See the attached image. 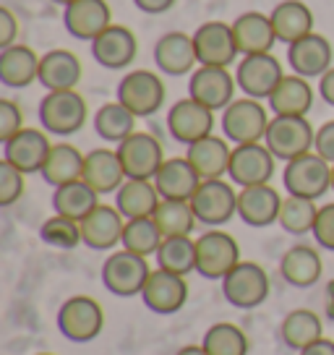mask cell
I'll return each instance as SVG.
<instances>
[{
  "instance_id": "5bb4252c",
  "label": "cell",
  "mask_w": 334,
  "mask_h": 355,
  "mask_svg": "<svg viewBox=\"0 0 334 355\" xmlns=\"http://www.w3.org/2000/svg\"><path fill=\"white\" fill-rule=\"evenodd\" d=\"M167 131L178 144H196L201 139L212 136L214 131V110L204 107L201 102L178 100L170 110H167Z\"/></svg>"
},
{
  "instance_id": "11a10c76",
  "label": "cell",
  "mask_w": 334,
  "mask_h": 355,
  "mask_svg": "<svg viewBox=\"0 0 334 355\" xmlns=\"http://www.w3.org/2000/svg\"><path fill=\"white\" fill-rule=\"evenodd\" d=\"M175 355H209L201 345H186V347H180Z\"/></svg>"
},
{
  "instance_id": "8fae6325",
  "label": "cell",
  "mask_w": 334,
  "mask_h": 355,
  "mask_svg": "<svg viewBox=\"0 0 334 355\" xmlns=\"http://www.w3.org/2000/svg\"><path fill=\"white\" fill-rule=\"evenodd\" d=\"M274 162H277V157L269 152V146L264 141H258V144H238L233 146L227 178L238 189L272 183L274 167H277Z\"/></svg>"
},
{
  "instance_id": "30bf717a",
  "label": "cell",
  "mask_w": 334,
  "mask_h": 355,
  "mask_svg": "<svg viewBox=\"0 0 334 355\" xmlns=\"http://www.w3.org/2000/svg\"><path fill=\"white\" fill-rule=\"evenodd\" d=\"M191 207H193V214L201 225L220 227V225H227L238 214V191L225 178L201 180L196 193L191 196Z\"/></svg>"
},
{
  "instance_id": "d4e9b609",
  "label": "cell",
  "mask_w": 334,
  "mask_h": 355,
  "mask_svg": "<svg viewBox=\"0 0 334 355\" xmlns=\"http://www.w3.org/2000/svg\"><path fill=\"white\" fill-rule=\"evenodd\" d=\"M233 34L240 55H264L272 53L277 42V34L272 26V19L261 11H245L233 21Z\"/></svg>"
},
{
  "instance_id": "ac0fdd59",
  "label": "cell",
  "mask_w": 334,
  "mask_h": 355,
  "mask_svg": "<svg viewBox=\"0 0 334 355\" xmlns=\"http://www.w3.org/2000/svg\"><path fill=\"white\" fill-rule=\"evenodd\" d=\"M155 66L159 68V73L173 78L193 73L199 68L193 34H186V32L162 34L155 44Z\"/></svg>"
},
{
  "instance_id": "8992f818",
  "label": "cell",
  "mask_w": 334,
  "mask_h": 355,
  "mask_svg": "<svg viewBox=\"0 0 334 355\" xmlns=\"http://www.w3.org/2000/svg\"><path fill=\"white\" fill-rule=\"evenodd\" d=\"M165 81L155 71L136 68L128 71L118 84V102L136 118H152L165 107Z\"/></svg>"
},
{
  "instance_id": "836d02e7",
  "label": "cell",
  "mask_w": 334,
  "mask_h": 355,
  "mask_svg": "<svg viewBox=\"0 0 334 355\" xmlns=\"http://www.w3.org/2000/svg\"><path fill=\"white\" fill-rule=\"evenodd\" d=\"M159 191L155 180H134L128 178L115 193V207L125 220H141V217H155L159 207Z\"/></svg>"
},
{
  "instance_id": "4dcf8cb0",
  "label": "cell",
  "mask_w": 334,
  "mask_h": 355,
  "mask_svg": "<svg viewBox=\"0 0 334 355\" xmlns=\"http://www.w3.org/2000/svg\"><path fill=\"white\" fill-rule=\"evenodd\" d=\"M272 115H288V118H306L313 107V87L308 78L290 73L277 84V89L269 97Z\"/></svg>"
},
{
  "instance_id": "c3c4849f",
  "label": "cell",
  "mask_w": 334,
  "mask_h": 355,
  "mask_svg": "<svg viewBox=\"0 0 334 355\" xmlns=\"http://www.w3.org/2000/svg\"><path fill=\"white\" fill-rule=\"evenodd\" d=\"M313 152L334 165V121H326L324 125L316 128V139H313Z\"/></svg>"
},
{
  "instance_id": "bcb514c9",
  "label": "cell",
  "mask_w": 334,
  "mask_h": 355,
  "mask_svg": "<svg viewBox=\"0 0 334 355\" xmlns=\"http://www.w3.org/2000/svg\"><path fill=\"white\" fill-rule=\"evenodd\" d=\"M24 112L13 100H0V141L6 144L19 131H24Z\"/></svg>"
},
{
  "instance_id": "7a4b0ae2",
  "label": "cell",
  "mask_w": 334,
  "mask_h": 355,
  "mask_svg": "<svg viewBox=\"0 0 334 355\" xmlns=\"http://www.w3.org/2000/svg\"><path fill=\"white\" fill-rule=\"evenodd\" d=\"M89 118L87 100L76 89L71 92H47L39 102V123L47 133L55 136H73L84 128Z\"/></svg>"
},
{
  "instance_id": "cb8c5ba5",
  "label": "cell",
  "mask_w": 334,
  "mask_h": 355,
  "mask_svg": "<svg viewBox=\"0 0 334 355\" xmlns=\"http://www.w3.org/2000/svg\"><path fill=\"white\" fill-rule=\"evenodd\" d=\"M282 196L272 183L248 186L238 191V217L251 227H269L279 220Z\"/></svg>"
},
{
  "instance_id": "8d00e7d4",
  "label": "cell",
  "mask_w": 334,
  "mask_h": 355,
  "mask_svg": "<svg viewBox=\"0 0 334 355\" xmlns=\"http://www.w3.org/2000/svg\"><path fill=\"white\" fill-rule=\"evenodd\" d=\"M279 337L288 345L290 350H298L313 345L316 340L324 337V324L319 319V313L311 309H292L279 324Z\"/></svg>"
},
{
  "instance_id": "52a82bcc",
  "label": "cell",
  "mask_w": 334,
  "mask_h": 355,
  "mask_svg": "<svg viewBox=\"0 0 334 355\" xmlns=\"http://www.w3.org/2000/svg\"><path fill=\"white\" fill-rule=\"evenodd\" d=\"M282 183L290 196L319 201L326 191H332V165L316 152H308L292 162H285Z\"/></svg>"
},
{
  "instance_id": "680465c9",
  "label": "cell",
  "mask_w": 334,
  "mask_h": 355,
  "mask_svg": "<svg viewBox=\"0 0 334 355\" xmlns=\"http://www.w3.org/2000/svg\"><path fill=\"white\" fill-rule=\"evenodd\" d=\"M37 355H53V353H37Z\"/></svg>"
},
{
  "instance_id": "d6a6232c",
  "label": "cell",
  "mask_w": 334,
  "mask_h": 355,
  "mask_svg": "<svg viewBox=\"0 0 334 355\" xmlns=\"http://www.w3.org/2000/svg\"><path fill=\"white\" fill-rule=\"evenodd\" d=\"M269 19H272V26L277 34V42L288 44V47L313 34V11L303 0H282L272 8Z\"/></svg>"
},
{
  "instance_id": "60d3db41",
  "label": "cell",
  "mask_w": 334,
  "mask_h": 355,
  "mask_svg": "<svg viewBox=\"0 0 334 355\" xmlns=\"http://www.w3.org/2000/svg\"><path fill=\"white\" fill-rule=\"evenodd\" d=\"M201 347L209 355H248V350H251L245 332L238 324L230 322L212 324L201 340Z\"/></svg>"
},
{
  "instance_id": "4fadbf2b",
  "label": "cell",
  "mask_w": 334,
  "mask_h": 355,
  "mask_svg": "<svg viewBox=\"0 0 334 355\" xmlns=\"http://www.w3.org/2000/svg\"><path fill=\"white\" fill-rule=\"evenodd\" d=\"M238 81L230 73V68L199 66L188 78V97L201 102L209 110H225L230 102H235Z\"/></svg>"
},
{
  "instance_id": "ffe728a7",
  "label": "cell",
  "mask_w": 334,
  "mask_h": 355,
  "mask_svg": "<svg viewBox=\"0 0 334 355\" xmlns=\"http://www.w3.org/2000/svg\"><path fill=\"white\" fill-rule=\"evenodd\" d=\"M63 26L71 37L94 42L107 26H112V11L105 0H73L63 8Z\"/></svg>"
},
{
  "instance_id": "7bdbcfd3",
  "label": "cell",
  "mask_w": 334,
  "mask_h": 355,
  "mask_svg": "<svg viewBox=\"0 0 334 355\" xmlns=\"http://www.w3.org/2000/svg\"><path fill=\"white\" fill-rule=\"evenodd\" d=\"M157 227L162 230L165 238H175V235H191L196 227V214L191 201H170L162 199L155 211Z\"/></svg>"
},
{
  "instance_id": "9a60e30c",
  "label": "cell",
  "mask_w": 334,
  "mask_h": 355,
  "mask_svg": "<svg viewBox=\"0 0 334 355\" xmlns=\"http://www.w3.org/2000/svg\"><path fill=\"white\" fill-rule=\"evenodd\" d=\"M193 44H196L199 66L230 68L235 63V58L240 55L233 34V24L225 21L201 24L199 29L193 32Z\"/></svg>"
},
{
  "instance_id": "f546056e",
  "label": "cell",
  "mask_w": 334,
  "mask_h": 355,
  "mask_svg": "<svg viewBox=\"0 0 334 355\" xmlns=\"http://www.w3.org/2000/svg\"><path fill=\"white\" fill-rule=\"evenodd\" d=\"M324 264L313 245H292L279 259V275L290 288H313L322 279Z\"/></svg>"
},
{
  "instance_id": "7c38bea8",
  "label": "cell",
  "mask_w": 334,
  "mask_h": 355,
  "mask_svg": "<svg viewBox=\"0 0 334 355\" xmlns=\"http://www.w3.org/2000/svg\"><path fill=\"white\" fill-rule=\"evenodd\" d=\"M118 157L123 162L125 178H134V180H155V175L165 162L162 144L157 141V136L146 131H136L125 141H121Z\"/></svg>"
},
{
  "instance_id": "f35d334b",
  "label": "cell",
  "mask_w": 334,
  "mask_h": 355,
  "mask_svg": "<svg viewBox=\"0 0 334 355\" xmlns=\"http://www.w3.org/2000/svg\"><path fill=\"white\" fill-rule=\"evenodd\" d=\"M157 269H165L180 277H188L191 272H196V241H191V235H175L165 238L159 251H157Z\"/></svg>"
},
{
  "instance_id": "7402d4cb",
  "label": "cell",
  "mask_w": 334,
  "mask_h": 355,
  "mask_svg": "<svg viewBox=\"0 0 334 355\" xmlns=\"http://www.w3.org/2000/svg\"><path fill=\"white\" fill-rule=\"evenodd\" d=\"M50 149H53V144L47 139V131L24 128L3 144V159L11 162L13 167H19L24 175H32V173L42 170Z\"/></svg>"
},
{
  "instance_id": "f1b7e54d",
  "label": "cell",
  "mask_w": 334,
  "mask_h": 355,
  "mask_svg": "<svg viewBox=\"0 0 334 355\" xmlns=\"http://www.w3.org/2000/svg\"><path fill=\"white\" fill-rule=\"evenodd\" d=\"M186 157L193 165V170L199 173L201 180H217V178H225L227 170H230V157H233V149H230V141L225 136H206L196 144H191L186 149Z\"/></svg>"
},
{
  "instance_id": "5b68a950",
  "label": "cell",
  "mask_w": 334,
  "mask_h": 355,
  "mask_svg": "<svg viewBox=\"0 0 334 355\" xmlns=\"http://www.w3.org/2000/svg\"><path fill=\"white\" fill-rule=\"evenodd\" d=\"M269 112L258 100L243 97L230 102L222 110V133L233 146L238 144H258L264 141L269 128Z\"/></svg>"
},
{
  "instance_id": "603a6c76",
  "label": "cell",
  "mask_w": 334,
  "mask_h": 355,
  "mask_svg": "<svg viewBox=\"0 0 334 355\" xmlns=\"http://www.w3.org/2000/svg\"><path fill=\"white\" fill-rule=\"evenodd\" d=\"M123 227L125 217L118 211V207L100 204L89 217L81 220V241L91 251H112L115 245H121Z\"/></svg>"
},
{
  "instance_id": "6f0895ef",
  "label": "cell",
  "mask_w": 334,
  "mask_h": 355,
  "mask_svg": "<svg viewBox=\"0 0 334 355\" xmlns=\"http://www.w3.org/2000/svg\"><path fill=\"white\" fill-rule=\"evenodd\" d=\"M332 191H334V165H332Z\"/></svg>"
},
{
  "instance_id": "9f6ffc18",
  "label": "cell",
  "mask_w": 334,
  "mask_h": 355,
  "mask_svg": "<svg viewBox=\"0 0 334 355\" xmlns=\"http://www.w3.org/2000/svg\"><path fill=\"white\" fill-rule=\"evenodd\" d=\"M50 3H55V6H60V8H66V6H71L73 0H50Z\"/></svg>"
},
{
  "instance_id": "ba28073f",
  "label": "cell",
  "mask_w": 334,
  "mask_h": 355,
  "mask_svg": "<svg viewBox=\"0 0 334 355\" xmlns=\"http://www.w3.org/2000/svg\"><path fill=\"white\" fill-rule=\"evenodd\" d=\"M313 139H316V131L308 123V118L272 115L267 136H264V144L269 146V152L277 159L292 162V159L313 152Z\"/></svg>"
},
{
  "instance_id": "f6af8a7d",
  "label": "cell",
  "mask_w": 334,
  "mask_h": 355,
  "mask_svg": "<svg viewBox=\"0 0 334 355\" xmlns=\"http://www.w3.org/2000/svg\"><path fill=\"white\" fill-rule=\"evenodd\" d=\"M26 191V175L11 162H0V207H13Z\"/></svg>"
},
{
  "instance_id": "d6986e66",
  "label": "cell",
  "mask_w": 334,
  "mask_h": 355,
  "mask_svg": "<svg viewBox=\"0 0 334 355\" xmlns=\"http://www.w3.org/2000/svg\"><path fill=\"white\" fill-rule=\"evenodd\" d=\"M288 63L292 73L303 78H322L334 66V47L324 34H308L288 47Z\"/></svg>"
},
{
  "instance_id": "484cf974",
  "label": "cell",
  "mask_w": 334,
  "mask_h": 355,
  "mask_svg": "<svg viewBox=\"0 0 334 355\" xmlns=\"http://www.w3.org/2000/svg\"><path fill=\"white\" fill-rule=\"evenodd\" d=\"M81 178L100 196L118 193V189L128 180L121 157H118V149H91V152H87V157H84V175Z\"/></svg>"
},
{
  "instance_id": "e575fe53",
  "label": "cell",
  "mask_w": 334,
  "mask_h": 355,
  "mask_svg": "<svg viewBox=\"0 0 334 355\" xmlns=\"http://www.w3.org/2000/svg\"><path fill=\"white\" fill-rule=\"evenodd\" d=\"M84 157L76 146L68 144V141H60V144H53L50 155H47L45 165H42V180L47 186H66V183H73V180H81L84 175Z\"/></svg>"
},
{
  "instance_id": "d590c367",
  "label": "cell",
  "mask_w": 334,
  "mask_h": 355,
  "mask_svg": "<svg viewBox=\"0 0 334 355\" xmlns=\"http://www.w3.org/2000/svg\"><path fill=\"white\" fill-rule=\"evenodd\" d=\"M97 207H100V193L91 189L84 178L73 180V183H66V186H58L55 193H53L55 214L68 217V220L81 222L84 217H89Z\"/></svg>"
},
{
  "instance_id": "74e56055",
  "label": "cell",
  "mask_w": 334,
  "mask_h": 355,
  "mask_svg": "<svg viewBox=\"0 0 334 355\" xmlns=\"http://www.w3.org/2000/svg\"><path fill=\"white\" fill-rule=\"evenodd\" d=\"M94 131L102 141L121 144L131 133H136V115L128 107H123L118 100L105 102L94 115Z\"/></svg>"
},
{
  "instance_id": "277c9868",
  "label": "cell",
  "mask_w": 334,
  "mask_h": 355,
  "mask_svg": "<svg viewBox=\"0 0 334 355\" xmlns=\"http://www.w3.org/2000/svg\"><path fill=\"white\" fill-rule=\"evenodd\" d=\"M58 332L71 343H91L105 329V309L91 295H73L58 309Z\"/></svg>"
},
{
  "instance_id": "3957f363",
  "label": "cell",
  "mask_w": 334,
  "mask_h": 355,
  "mask_svg": "<svg viewBox=\"0 0 334 355\" xmlns=\"http://www.w3.org/2000/svg\"><path fill=\"white\" fill-rule=\"evenodd\" d=\"M155 269L149 266L144 256L131 254V251H115L105 259L102 264V285L107 293L118 295V298H134L141 295L146 279Z\"/></svg>"
},
{
  "instance_id": "6da1fadb",
  "label": "cell",
  "mask_w": 334,
  "mask_h": 355,
  "mask_svg": "<svg viewBox=\"0 0 334 355\" xmlns=\"http://www.w3.org/2000/svg\"><path fill=\"white\" fill-rule=\"evenodd\" d=\"M238 264H240V245L230 233L209 227L201 238H196V272L204 279L222 282Z\"/></svg>"
},
{
  "instance_id": "9c48e42d",
  "label": "cell",
  "mask_w": 334,
  "mask_h": 355,
  "mask_svg": "<svg viewBox=\"0 0 334 355\" xmlns=\"http://www.w3.org/2000/svg\"><path fill=\"white\" fill-rule=\"evenodd\" d=\"M269 275L256 261H240L233 272L222 279L225 300L240 311L258 309L269 298Z\"/></svg>"
},
{
  "instance_id": "ee69618b",
  "label": "cell",
  "mask_w": 334,
  "mask_h": 355,
  "mask_svg": "<svg viewBox=\"0 0 334 355\" xmlns=\"http://www.w3.org/2000/svg\"><path fill=\"white\" fill-rule=\"evenodd\" d=\"M39 238L42 243H47L50 248H60V251H71L81 245V222L68 220V217H60V214H53L42 222L39 227Z\"/></svg>"
},
{
  "instance_id": "681fc988",
  "label": "cell",
  "mask_w": 334,
  "mask_h": 355,
  "mask_svg": "<svg viewBox=\"0 0 334 355\" xmlns=\"http://www.w3.org/2000/svg\"><path fill=\"white\" fill-rule=\"evenodd\" d=\"M16 34H19V21L13 16L11 8H0V50L16 44Z\"/></svg>"
},
{
  "instance_id": "ab89813d",
  "label": "cell",
  "mask_w": 334,
  "mask_h": 355,
  "mask_svg": "<svg viewBox=\"0 0 334 355\" xmlns=\"http://www.w3.org/2000/svg\"><path fill=\"white\" fill-rule=\"evenodd\" d=\"M162 241H165V235H162V230L157 227L155 217L125 220V227H123V241H121V245L125 248V251L149 259V256H157Z\"/></svg>"
},
{
  "instance_id": "db71d44e",
  "label": "cell",
  "mask_w": 334,
  "mask_h": 355,
  "mask_svg": "<svg viewBox=\"0 0 334 355\" xmlns=\"http://www.w3.org/2000/svg\"><path fill=\"white\" fill-rule=\"evenodd\" d=\"M324 316L334 322V279H329L324 288Z\"/></svg>"
},
{
  "instance_id": "b9f144b4",
  "label": "cell",
  "mask_w": 334,
  "mask_h": 355,
  "mask_svg": "<svg viewBox=\"0 0 334 355\" xmlns=\"http://www.w3.org/2000/svg\"><path fill=\"white\" fill-rule=\"evenodd\" d=\"M319 217V207L316 201L303 199V196H285L282 199V209H279L277 225L290 235H306L313 233V225Z\"/></svg>"
},
{
  "instance_id": "f907efd6",
  "label": "cell",
  "mask_w": 334,
  "mask_h": 355,
  "mask_svg": "<svg viewBox=\"0 0 334 355\" xmlns=\"http://www.w3.org/2000/svg\"><path fill=\"white\" fill-rule=\"evenodd\" d=\"M178 0H134V6L141 13H149V16H159V13H167Z\"/></svg>"
},
{
  "instance_id": "1f68e13d",
  "label": "cell",
  "mask_w": 334,
  "mask_h": 355,
  "mask_svg": "<svg viewBox=\"0 0 334 355\" xmlns=\"http://www.w3.org/2000/svg\"><path fill=\"white\" fill-rule=\"evenodd\" d=\"M39 60L29 44H11L0 50V84L8 89H26L39 78Z\"/></svg>"
},
{
  "instance_id": "816d5d0a",
  "label": "cell",
  "mask_w": 334,
  "mask_h": 355,
  "mask_svg": "<svg viewBox=\"0 0 334 355\" xmlns=\"http://www.w3.org/2000/svg\"><path fill=\"white\" fill-rule=\"evenodd\" d=\"M319 94H322V100L326 102V105L334 107V66L319 78Z\"/></svg>"
},
{
  "instance_id": "7dc6e473",
  "label": "cell",
  "mask_w": 334,
  "mask_h": 355,
  "mask_svg": "<svg viewBox=\"0 0 334 355\" xmlns=\"http://www.w3.org/2000/svg\"><path fill=\"white\" fill-rule=\"evenodd\" d=\"M313 241L326 251H334V204L319 207V217L313 225Z\"/></svg>"
},
{
  "instance_id": "44dd1931",
  "label": "cell",
  "mask_w": 334,
  "mask_h": 355,
  "mask_svg": "<svg viewBox=\"0 0 334 355\" xmlns=\"http://www.w3.org/2000/svg\"><path fill=\"white\" fill-rule=\"evenodd\" d=\"M91 55L102 68L110 71H121V68L131 66L139 55V40L136 34L123 26V24H112L105 32L91 42Z\"/></svg>"
},
{
  "instance_id": "e0dca14e",
  "label": "cell",
  "mask_w": 334,
  "mask_h": 355,
  "mask_svg": "<svg viewBox=\"0 0 334 355\" xmlns=\"http://www.w3.org/2000/svg\"><path fill=\"white\" fill-rule=\"evenodd\" d=\"M141 300H144V306L152 313L173 316L188 300V282L180 275H173V272H165V269H155L146 279L144 290H141Z\"/></svg>"
},
{
  "instance_id": "f5cc1de1",
  "label": "cell",
  "mask_w": 334,
  "mask_h": 355,
  "mask_svg": "<svg viewBox=\"0 0 334 355\" xmlns=\"http://www.w3.org/2000/svg\"><path fill=\"white\" fill-rule=\"evenodd\" d=\"M298 355H334V340L322 337V340H316V343L308 345V347H303Z\"/></svg>"
},
{
  "instance_id": "2e32d148",
  "label": "cell",
  "mask_w": 334,
  "mask_h": 355,
  "mask_svg": "<svg viewBox=\"0 0 334 355\" xmlns=\"http://www.w3.org/2000/svg\"><path fill=\"white\" fill-rule=\"evenodd\" d=\"M282 78H285L282 66H279V60L272 53L245 55L235 68L238 89H243V94L251 97V100H269Z\"/></svg>"
},
{
  "instance_id": "83f0119b",
  "label": "cell",
  "mask_w": 334,
  "mask_h": 355,
  "mask_svg": "<svg viewBox=\"0 0 334 355\" xmlns=\"http://www.w3.org/2000/svg\"><path fill=\"white\" fill-rule=\"evenodd\" d=\"M84 66L71 50H50L39 60V84L47 92H71L81 84Z\"/></svg>"
},
{
  "instance_id": "4316f807",
  "label": "cell",
  "mask_w": 334,
  "mask_h": 355,
  "mask_svg": "<svg viewBox=\"0 0 334 355\" xmlns=\"http://www.w3.org/2000/svg\"><path fill=\"white\" fill-rule=\"evenodd\" d=\"M155 186L162 199L191 201V196L201 186V178L188 162V157H170L162 162L159 173L155 175Z\"/></svg>"
}]
</instances>
